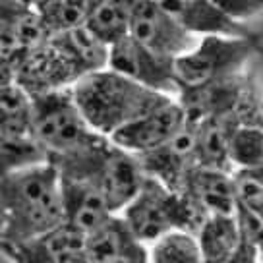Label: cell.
<instances>
[{
    "mask_svg": "<svg viewBox=\"0 0 263 263\" xmlns=\"http://www.w3.org/2000/svg\"><path fill=\"white\" fill-rule=\"evenodd\" d=\"M60 224V174L50 161L0 178V242H29Z\"/></svg>",
    "mask_w": 263,
    "mask_h": 263,
    "instance_id": "6da1fadb",
    "label": "cell"
},
{
    "mask_svg": "<svg viewBox=\"0 0 263 263\" xmlns=\"http://www.w3.org/2000/svg\"><path fill=\"white\" fill-rule=\"evenodd\" d=\"M72 93L87 124L105 138L174 99L147 89L110 68L83 76Z\"/></svg>",
    "mask_w": 263,
    "mask_h": 263,
    "instance_id": "7a4b0ae2",
    "label": "cell"
},
{
    "mask_svg": "<svg viewBox=\"0 0 263 263\" xmlns=\"http://www.w3.org/2000/svg\"><path fill=\"white\" fill-rule=\"evenodd\" d=\"M50 163L60 174L91 182L105 196L115 215L122 213L145 182L138 157L115 145L108 138L72 155L50 159Z\"/></svg>",
    "mask_w": 263,
    "mask_h": 263,
    "instance_id": "3957f363",
    "label": "cell"
},
{
    "mask_svg": "<svg viewBox=\"0 0 263 263\" xmlns=\"http://www.w3.org/2000/svg\"><path fill=\"white\" fill-rule=\"evenodd\" d=\"M120 217L141 244L151 246L173 230H184L197 236L209 213L192 196L171 192L155 178L145 176L138 196L124 207Z\"/></svg>",
    "mask_w": 263,
    "mask_h": 263,
    "instance_id": "277c9868",
    "label": "cell"
},
{
    "mask_svg": "<svg viewBox=\"0 0 263 263\" xmlns=\"http://www.w3.org/2000/svg\"><path fill=\"white\" fill-rule=\"evenodd\" d=\"M257 57H263V31H255L252 37H201L194 49L174 62L178 87H197L248 74L246 68Z\"/></svg>",
    "mask_w": 263,
    "mask_h": 263,
    "instance_id": "5b68a950",
    "label": "cell"
},
{
    "mask_svg": "<svg viewBox=\"0 0 263 263\" xmlns=\"http://www.w3.org/2000/svg\"><path fill=\"white\" fill-rule=\"evenodd\" d=\"M31 101L33 138L49 153V161L78 153L105 138L87 124L76 103L72 87L37 95Z\"/></svg>",
    "mask_w": 263,
    "mask_h": 263,
    "instance_id": "8992f818",
    "label": "cell"
},
{
    "mask_svg": "<svg viewBox=\"0 0 263 263\" xmlns=\"http://www.w3.org/2000/svg\"><path fill=\"white\" fill-rule=\"evenodd\" d=\"M174 62L176 60L157 54L128 35L110 47L108 68L147 89L176 99L180 87Z\"/></svg>",
    "mask_w": 263,
    "mask_h": 263,
    "instance_id": "52a82bcc",
    "label": "cell"
},
{
    "mask_svg": "<svg viewBox=\"0 0 263 263\" xmlns=\"http://www.w3.org/2000/svg\"><path fill=\"white\" fill-rule=\"evenodd\" d=\"M130 37L166 58L184 57L197 45L196 35L188 33L155 0H140L130 25Z\"/></svg>",
    "mask_w": 263,
    "mask_h": 263,
    "instance_id": "ba28073f",
    "label": "cell"
},
{
    "mask_svg": "<svg viewBox=\"0 0 263 263\" xmlns=\"http://www.w3.org/2000/svg\"><path fill=\"white\" fill-rule=\"evenodd\" d=\"M82 80V74L50 39L37 49L25 52L16 66L14 82L29 95H45L52 91L70 89Z\"/></svg>",
    "mask_w": 263,
    "mask_h": 263,
    "instance_id": "9c48e42d",
    "label": "cell"
},
{
    "mask_svg": "<svg viewBox=\"0 0 263 263\" xmlns=\"http://www.w3.org/2000/svg\"><path fill=\"white\" fill-rule=\"evenodd\" d=\"M197 124L188 122L184 130L164 145L143 155H136L145 176L155 178L164 188L180 194L188 176L197 166Z\"/></svg>",
    "mask_w": 263,
    "mask_h": 263,
    "instance_id": "30bf717a",
    "label": "cell"
},
{
    "mask_svg": "<svg viewBox=\"0 0 263 263\" xmlns=\"http://www.w3.org/2000/svg\"><path fill=\"white\" fill-rule=\"evenodd\" d=\"M186 124L188 118L184 108L176 99H171L163 107L151 110L149 115L115 132L108 140L132 155H143L178 136Z\"/></svg>",
    "mask_w": 263,
    "mask_h": 263,
    "instance_id": "8fae6325",
    "label": "cell"
},
{
    "mask_svg": "<svg viewBox=\"0 0 263 263\" xmlns=\"http://www.w3.org/2000/svg\"><path fill=\"white\" fill-rule=\"evenodd\" d=\"M252 74H242L230 80L211 82L197 87H184L178 91L176 101L186 112L188 122L199 124L211 118L232 116L244 99L248 89L252 87Z\"/></svg>",
    "mask_w": 263,
    "mask_h": 263,
    "instance_id": "7c38bea8",
    "label": "cell"
},
{
    "mask_svg": "<svg viewBox=\"0 0 263 263\" xmlns=\"http://www.w3.org/2000/svg\"><path fill=\"white\" fill-rule=\"evenodd\" d=\"M60 192H62L64 224L85 236H89L91 232L101 229L110 217H115L105 196L91 182L83 178L60 174Z\"/></svg>",
    "mask_w": 263,
    "mask_h": 263,
    "instance_id": "4fadbf2b",
    "label": "cell"
},
{
    "mask_svg": "<svg viewBox=\"0 0 263 263\" xmlns=\"http://www.w3.org/2000/svg\"><path fill=\"white\" fill-rule=\"evenodd\" d=\"M192 35L252 37L254 29L222 12L213 0H155Z\"/></svg>",
    "mask_w": 263,
    "mask_h": 263,
    "instance_id": "5bb4252c",
    "label": "cell"
},
{
    "mask_svg": "<svg viewBox=\"0 0 263 263\" xmlns=\"http://www.w3.org/2000/svg\"><path fill=\"white\" fill-rule=\"evenodd\" d=\"M85 250L89 263H149L145 244L132 234L120 215L85 236Z\"/></svg>",
    "mask_w": 263,
    "mask_h": 263,
    "instance_id": "9a60e30c",
    "label": "cell"
},
{
    "mask_svg": "<svg viewBox=\"0 0 263 263\" xmlns=\"http://www.w3.org/2000/svg\"><path fill=\"white\" fill-rule=\"evenodd\" d=\"M211 215H236V194L232 173L196 166L182 190Z\"/></svg>",
    "mask_w": 263,
    "mask_h": 263,
    "instance_id": "2e32d148",
    "label": "cell"
},
{
    "mask_svg": "<svg viewBox=\"0 0 263 263\" xmlns=\"http://www.w3.org/2000/svg\"><path fill=\"white\" fill-rule=\"evenodd\" d=\"M50 43L64 52L82 78L108 68L110 47L101 41L87 25L57 33L50 37Z\"/></svg>",
    "mask_w": 263,
    "mask_h": 263,
    "instance_id": "e0dca14e",
    "label": "cell"
},
{
    "mask_svg": "<svg viewBox=\"0 0 263 263\" xmlns=\"http://www.w3.org/2000/svg\"><path fill=\"white\" fill-rule=\"evenodd\" d=\"M234 126V116L211 118L197 124V166L234 173L230 161V134Z\"/></svg>",
    "mask_w": 263,
    "mask_h": 263,
    "instance_id": "ac0fdd59",
    "label": "cell"
},
{
    "mask_svg": "<svg viewBox=\"0 0 263 263\" xmlns=\"http://www.w3.org/2000/svg\"><path fill=\"white\" fill-rule=\"evenodd\" d=\"M196 238L203 263H229L242 242L236 215H211Z\"/></svg>",
    "mask_w": 263,
    "mask_h": 263,
    "instance_id": "d6986e66",
    "label": "cell"
},
{
    "mask_svg": "<svg viewBox=\"0 0 263 263\" xmlns=\"http://www.w3.org/2000/svg\"><path fill=\"white\" fill-rule=\"evenodd\" d=\"M140 0H95L87 27L103 43L112 47L130 35L132 17Z\"/></svg>",
    "mask_w": 263,
    "mask_h": 263,
    "instance_id": "ffe728a7",
    "label": "cell"
},
{
    "mask_svg": "<svg viewBox=\"0 0 263 263\" xmlns=\"http://www.w3.org/2000/svg\"><path fill=\"white\" fill-rule=\"evenodd\" d=\"M43 163H49V153L33 136H8L0 132V178Z\"/></svg>",
    "mask_w": 263,
    "mask_h": 263,
    "instance_id": "44dd1931",
    "label": "cell"
},
{
    "mask_svg": "<svg viewBox=\"0 0 263 263\" xmlns=\"http://www.w3.org/2000/svg\"><path fill=\"white\" fill-rule=\"evenodd\" d=\"M33 101L16 82L0 87V132L8 136H33Z\"/></svg>",
    "mask_w": 263,
    "mask_h": 263,
    "instance_id": "7402d4cb",
    "label": "cell"
},
{
    "mask_svg": "<svg viewBox=\"0 0 263 263\" xmlns=\"http://www.w3.org/2000/svg\"><path fill=\"white\" fill-rule=\"evenodd\" d=\"M149 263H203L197 238L184 230H173L147 248Z\"/></svg>",
    "mask_w": 263,
    "mask_h": 263,
    "instance_id": "603a6c76",
    "label": "cell"
},
{
    "mask_svg": "<svg viewBox=\"0 0 263 263\" xmlns=\"http://www.w3.org/2000/svg\"><path fill=\"white\" fill-rule=\"evenodd\" d=\"M93 2L95 0H49L39 14L52 37L87 24Z\"/></svg>",
    "mask_w": 263,
    "mask_h": 263,
    "instance_id": "cb8c5ba5",
    "label": "cell"
},
{
    "mask_svg": "<svg viewBox=\"0 0 263 263\" xmlns=\"http://www.w3.org/2000/svg\"><path fill=\"white\" fill-rule=\"evenodd\" d=\"M236 207L263 217V166L236 168L232 173Z\"/></svg>",
    "mask_w": 263,
    "mask_h": 263,
    "instance_id": "d4e9b609",
    "label": "cell"
},
{
    "mask_svg": "<svg viewBox=\"0 0 263 263\" xmlns=\"http://www.w3.org/2000/svg\"><path fill=\"white\" fill-rule=\"evenodd\" d=\"M215 4L236 22H246L248 17L259 14L263 10V0H213Z\"/></svg>",
    "mask_w": 263,
    "mask_h": 263,
    "instance_id": "484cf974",
    "label": "cell"
},
{
    "mask_svg": "<svg viewBox=\"0 0 263 263\" xmlns=\"http://www.w3.org/2000/svg\"><path fill=\"white\" fill-rule=\"evenodd\" d=\"M229 263H261V259H259V250H257L255 244H252L250 240H246L242 236L238 250L234 252V255L230 257Z\"/></svg>",
    "mask_w": 263,
    "mask_h": 263,
    "instance_id": "4316f807",
    "label": "cell"
},
{
    "mask_svg": "<svg viewBox=\"0 0 263 263\" xmlns=\"http://www.w3.org/2000/svg\"><path fill=\"white\" fill-rule=\"evenodd\" d=\"M17 2H22V4H25V6H29V8L39 12V10H41L49 0H17Z\"/></svg>",
    "mask_w": 263,
    "mask_h": 263,
    "instance_id": "83f0119b",
    "label": "cell"
}]
</instances>
